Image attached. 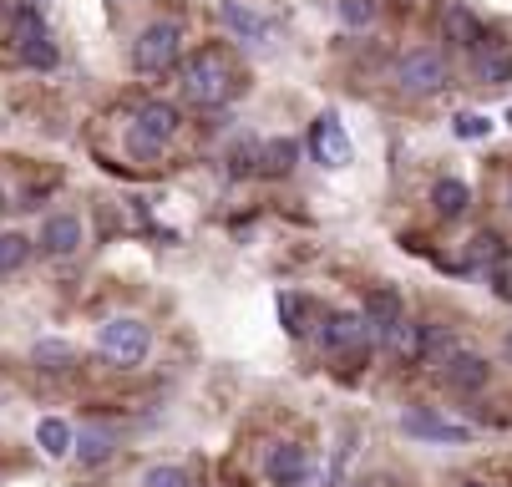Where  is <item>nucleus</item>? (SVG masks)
<instances>
[{
	"mask_svg": "<svg viewBox=\"0 0 512 487\" xmlns=\"http://www.w3.org/2000/svg\"><path fill=\"white\" fill-rule=\"evenodd\" d=\"M183 97L193 107H218V102H229L234 92V66L224 61V51H198L183 61Z\"/></svg>",
	"mask_w": 512,
	"mask_h": 487,
	"instance_id": "1",
	"label": "nucleus"
},
{
	"mask_svg": "<svg viewBox=\"0 0 512 487\" xmlns=\"http://www.w3.org/2000/svg\"><path fill=\"white\" fill-rule=\"evenodd\" d=\"M173 132H178V112L168 102H148V107L132 117V127H127V153L137 163H153L173 143Z\"/></svg>",
	"mask_w": 512,
	"mask_h": 487,
	"instance_id": "2",
	"label": "nucleus"
},
{
	"mask_svg": "<svg viewBox=\"0 0 512 487\" xmlns=\"http://www.w3.org/2000/svg\"><path fill=\"white\" fill-rule=\"evenodd\" d=\"M178 51H183V26L178 21H153V26H142L137 41H132V66L148 72V77H158V72H168V66L178 61Z\"/></svg>",
	"mask_w": 512,
	"mask_h": 487,
	"instance_id": "3",
	"label": "nucleus"
},
{
	"mask_svg": "<svg viewBox=\"0 0 512 487\" xmlns=\"http://www.w3.org/2000/svg\"><path fill=\"white\" fill-rule=\"evenodd\" d=\"M396 82H401V92H411V97L442 92V87H447V61H442V51H431V46L406 51L401 66H396Z\"/></svg>",
	"mask_w": 512,
	"mask_h": 487,
	"instance_id": "4",
	"label": "nucleus"
},
{
	"mask_svg": "<svg viewBox=\"0 0 512 487\" xmlns=\"http://www.w3.org/2000/svg\"><path fill=\"white\" fill-rule=\"evenodd\" d=\"M11 46L26 66H36V72H46V66H56V41L46 31V21L36 11H16L11 16Z\"/></svg>",
	"mask_w": 512,
	"mask_h": 487,
	"instance_id": "5",
	"label": "nucleus"
},
{
	"mask_svg": "<svg viewBox=\"0 0 512 487\" xmlns=\"http://www.w3.org/2000/svg\"><path fill=\"white\" fill-rule=\"evenodd\" d=\"M142 351H148V325L142 320H112L102 325V356L117 366H137Z\"/></svg>",
	"mask_w": 512,
	"mask_h": 487,
	"instance_id": "6",
	"label": "nucleus"
},
{
	"mask_svg": "<svg viewBox=\"0 0 512 487\" xmlns=\"http://www.w3.org/2000/svg\"><path fill=\"white\" fill-rule=\"evenodd\" d=\"M472 72H477L482 87H502V82H512V41H502V36H482V41L472 46Z\"/></svg>",
	"mask_w": 512,
	"mask_h": 487,
	"instance_id": "7",
	"label": "nucleus"
},
{
	"mask_svg": "<svg viewBox=\"0 0 512 487\" xmlns=\"http://www.w3.org/2000/svg\"><path fill=\"white\" fill-rule=\"evenodd\" d=\"M310 148H315V158H320L325 168H345V163H350V137H345V127H340L335 112H325V117L315 122Z\"/></svg>",
	"mask_w": 512,
	"mask_h": 487,
	"instance_id": "8",
	"label": "nucleus"
},
{
	"mask_svg": "<svg viewBox=\"0 0 512 487\" xmlns=\"http://www.w3.org/2000/svg\"><path fill=\"white\" fill-rule=\"evenodd\" d=\"M325 345L335 356H360L371 345V325H365V315H335L325 325Z\"/></svg>",
	"mask_w": 512,
	"mask_h": 487,
	"instance_id": "9",
	"label": "nucleus"
},
{
	"mask_svg": "<svg viewBox=\"0 0 512 487\" xmlns=\"http://www.w3.org/2000/svg\"><path fill=\"white\" fill-rule=\"evenodd\" d=\"M77 244H82V219H77V214H51V219H46V229H41V249H46L51 259L77 254Z\"/></svg>",
	"mask_w": 512,
	"mask_h": 487,
	"instance_id": "10",
	"label": "nucleus"
},
{
	"mask_svg": "<svg viewBox=\"0 0 512 487\" xmlns=\"http://www.w3.org/2000/svg\"><path fill=\"white\" fill-rule=\"evenodd\" d=\"M401 427H406V437H426V442H467V427L442 422V416H431V411H406Z\"/></svg>",
	"mask_w": 512,
	"mask_h": 487,
	"instance_id": "11",
	"label": "nucleus"
},
{
	"mask_svg": "<svg viewBox=\"0 0 512 487\" xmlns=\"http://www.w3.org/2000/svg\"><path fill=\"white\" fill-rule=\"evenodd\" d=\"M218 21H224L239 41H249V46H264V41H269L264 16H254L249 6H239V0H224V6H218Z\"/></svg>",
	"mask_w": 512,
	"mask_h": 487,
	"instance_id": "12",
	"label": "nucleus"
},
{
	"mask_svg": "<svg viewBox=\"0 0 512 487\" xmlns=\"http://www.w3.org/2000/svg\"><path fill=\"white\" fill-rule=\"evenodd\" d=\"M264 472H269V482H300L305 477V447H295V442H279L269 457H264Z\"/></svg>",
	"mask_w": 512,
	"mask_h": 487,
	"instance_id": "13",
	"label": "nucleus"
},
{
	"mask_svg": "<svg viewBox=\"0 0 512 487\" xmlns=\"http://www.w3.org/2000/svg\"><path fill=\"white\" fill-rule=\"evenodd\" d=\"M442 381H447L452 391H482V386H487V361H482V356H452V361L442 366Z\"/></svg>",
	"mask_w": 512,
	"mask_h": 487,
	"instance_id": "14",
	"label": "nucleus"
},
{
	"mask_svg": "<svg viewBox=\"0 0 512 487\" xmlns=\"http://www.w3.org/2000/svg\"><path fill=\"white\" fill-rule=\"evenodd\" d=\"M401 320V300L391 295V290H376L371 300H365V325H371V335H391V325Z\"/></svg>",
	"mask_w": 512,
	"mask_h": 487,
	"instance_id": "15",
	"label": "nucleus"
},
{
	"mask_svg": "<svg viewBox=\"0 0 512 487\" xmlns=\"http://www.w3.org/2000/svg\"><path fill=\"white\" fill-rule=\"evenodd\" d=\"M386 345L401 356V361H421V345H426V325H416V320H396L391 325V335H386Z\"/></svg>",
	"mask_w": 512,
	"mask_h": 487,
	"instance_id": "16",
	"label": "nucleus"
},
{
	"mask_svg": "<svg viewBox=\"0 0 512 487\" xmlns=\"http://www.w3.org/2000/svg\"><path fill=\"white\" fill-rule=\"evenodd\" d=\"M36 442L46 457H71V447H77V432H71L61 416H46V422L36 427Z\"/></svg>",
	"mask_w": 512,
	"mask_h": 487,
	"instance_id": "17",
	"label": "nucleus"
},
{
	"mask_svg": "<svg viewBox=\"0 0 512 487\" xmlns=\"http://www.w3.org/2000/svg\"><path fill=\"white\" fill-rule=\"evenodd\" d=\"M442 31H447L457 46H467V51L482 41V26H477V16H472L467 6H447V11H442Z\"/></svg>",
	"mask_w": 512,
	"mask_h": 487,
	"instance_id": "18",
	"label": "nucleus"
},
{
	"mask_svg": "<svg viewBox=\"0 0 512 487\" xmlns=\"http://www.w3.org/2000/svg\"><path fill=\"white\" fill-rule=\"evenodd\" d=\"M431 203H436V214H442V219H457L462 208L472 203V193H467L462 178H442V183L431 188Z\"/></svg>",
	"mask_w": 512,
	"mask_h": 487,
	"instance_id": "19",
	"label": "nucleus"
},
{
	"mask_svg": "<svg viewBox=\"0 0 512 487\" xmlns=\"http://www.w3.org/2000/svg\"><path fill=\"white\" fill-rule=\"evenodd\" d=\"M295 158H300V148L289 143V137H274V143H264V153H259V168L279 178V173H289V168H295Z\"/></svg>",
	"mask_w": 512,
	"mask_h": 487,
	"instance_id": "20",
	"label": "nucleus"
},
{
	"mask_svg": "<svg viewBox=\"0 0 512 487\" xmlns=\"http://www.w3.org/2000/svg\"><path fill=\"white\" fill-rule=\"evenodd\" d=\"M31 259V239L26 234H0V274H16Z\"/></svg>",
	"mask_w": 512,
	"mask_h": 487,
	"instance_id": "21",
	"label": "nucleus"
},
{
	"mask_svg": "<svg viewBox=\"0 0 512 487\" xmlns=\"http://www.w3.org/2000/svg\"><path fill=\"white\" fill-rule=\"evenodd\" d=\"M71 452H77L82 462H92V467H97V462H107V457H112V432H97V427H92V432H82V437H77V447H71Z\"/></svg>",
	"mask_w": 512,
	"mask_h": 487,
	"instance_id": "22",
	"label": "nucleus"
},
{
	"mask_svg": "<svg viewBox=\"0 0 512 487\" xmlns=\"http://www.w3.org/2000/svg\"><path fill=\"white\" fill-rule=\"evenodd\" d=\"M340 21H345L350 31L371 26V21H376V0H340Z\"/></svg>",
	"mask_w": 512,
	"mask_h": 487,
	"instance_id": "23",
	"label": "nucleus"
},
{
	"mask_svg": "<svg viewBox=\"0 0 512 487\" xmlns=\"http://www.w3.org/2000/svg\"><path fill=\"white\" fill-rule=\"evenodd\" d=\"M36 361H41L46 371H66V366H71V345L46 340V345H36Z\"/></svg>",
	"mask_w": 512,
	"mask_h": 487,
	"instance_id": "24",
	"label": "nucleus"
},
{
	"mask_svg": "<svg viewBox=\"0 0 512 487\" xmlns=\"http://www.w3.org/2000/svg\"><path fill=\"white\" fill-rule=\"evenodd\" d=\"M142 487H188V472L183 467H148V477H142Z\"/></svg>",
	"mask_w": 512,
	"mask_h": 487,
	"instance_id": "25",
	"label": "nucleus"
},
{
	"mask_svg": "<svg viewBox=\"0 0 512 487\" xmlns=\"http://www.w3.org/2000/svg\"><path fill=\"white\" fill-rule=\"evenodd\" d=\"M487 132H492L487 117H477V112H462L457 117V137H467V143H477V137H487Z\"/></svg>",
	"mask_w": 512,
	"mask_h": 487,
	"instance_id": "26",
	"label": "nucleus"
},
{
	"mask_svg": "<svg viewBox=\"0 0 512 487\" xmlns=\"http://www.w3.org/2000/svg\"><path fill=\"white\" fill-rule=\"evenodd\" d=\"M279 310H284V330H295V335L305 330V325H300V300H295V295H284Z\"/></svg>",
	"mask_w": 512,
	"mask_h": 487,
	"instance_id": "27",
	"label": "nucleus"
},
{
	"mask_svg": "<svg viewBox=\"0 0 512 487\" xmlns=\"http://www.w3.org/2000/svg\"><path fill=\"white\" fill-rule=\"evenodd\" d=\"M6 208H11V203H6V193H0V219H6Z\"/></svg>",
	"mask_w": 512,
	"mask_h": 487,
	"instance_id": "28",
	"label": "nucleus"
},
{
	"mask_svg": "<svg viewBox=\"0 0 512 487\" xmlns=\"http://www.w3.org/2000/svg\"><path fill=\"white\" fill-rule=\"evenodd\" d=\"M462 487H482V482H462Z\"/></svg>",
	"mask_w": 512,
	"mask_h": 487,
	"instance_id": "29",
	"label": "nucleus"
},
{
	"mask_svg": "<svg viewBox=\"0 0 512 487\" xmlns=\"http://www.w3.org/2000/svg\"><path fill=\"white\" fill-rule=\"evenodd\" d=\"M0 21H6V6H0Z\"/></svg>",
	"mask_w": 512,
	"mask_h": 487,
	"instance_id": "30",
	"label": "nucleus"
},
{
	"mask_svg": "<svg viewBox=\"0 0 512 487\" xmlns=\"http://www.w3.org/2000/svg\"><path fill=\"white\" fill-rule=\"evenodd\" d=\"M507 122H512V112H507Z\"/></svg>",
	"mask_w": 512,
	"mask_h": 487,
	"instance_id": "31",
	"label": "nucleus"
},
{
	"mask_svg": "<svg viewBox=\"0 0 512 487\" xmlns=\"http://www.w3.org/2000/svg\"><path fill=\"white\" fill-rule=\"evenodd\" d=\"M507 203H512V193H507Z\"/></svg>",
	"mask_w": 512,
	"mask_h": 487,
	"instance_id": "32",
	"label": "nucleus"
}]
</instances>
